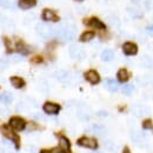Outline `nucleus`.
I'll list each match as a JSON object with an SVG mask.
<instances>
[{"mask_svg":"<svg viewBox=\"0 0 153 153\" xmlns=\"http://www.w3.org/2000/svg\"><path fill=\"white\" fill-rule=\"evenodd\" d=\"M12 101H13V96H12V93H10V92H4V93L0 94V102H1V104L8 105V104H11Z\"/></svg>","mask_w":153,"mask_h":153,"instance_id":"nucleus-15","label":"nucleus"},{"mask_svg":"<svg viewBox=\"0 0 153 153\" xmlns=\"http://www.w3.org/2000/svg\"><path fill=\"white\" fill-rule=\"evenodd\" d=\"M0 153H6V152H5V151H4L2 149H0Z\"/></svg>","mask_w":153,"mask_h":153,"instance_id":"nucleus-42","label":"nucleus"},{"mask_svg":"<svg viewBox=\"0 0 153 153\" xmlns=\"http://www.w3.org/2000/svg\"><path fill=\"white\" fill-rule=\"evenodd\" d=\"M117 76H118V80H119V81L125 82V81H127V80H128V76H130V74H128L127 70L121 68V70H119V71H118V74H117Z\"/></svg>","mask_w":153,"mask_h":153,"instance_id":"nucleus-20","label":"nucleus"},{"mask_svg":"<svg viewBox=\"0 0 153 153\" xmlns=\"http://www.w3.org/2000/svg\"><path fill=\"white\" fill-rule=\"evenodd\" d=\"M146 32H147V34L153 36V25H150V26L146 27Z\"/></svg>","mask_w":153,"mask_h":153,"instance_id":"nucleus-35","label":"nucleus"},{"mask_svg":"<svg viewBox=\"0 0 153 153\" xmlns=\"http://www.w3.org/2000/svg\"><path fill=\"white\" fill-rule=\"evenodd\" d=\"M139 1H141V0H132V2H133V4H138Z\"/></svg>","mask_w":153,"mask_h":153,"instance_id":"nucleus-39","label":"nucleus"},{"mask_svg":"<svg viewBox=\"0 0 153 153\" xmlns=\"http://www.w3.org/2000/svg\"><path fill=\"white\" fill-rule=\"evenodd\" d=\"M1 22H2V27L5 28V30H7V31H12V30H14V21L11 19H8V18H6V17H1Z\"/></svg>","mask_w":153,"mask_h":153,"instance_id":"nucleus-16","label":"nucleus"},{"mask_svg":"<svg viewBox=\"0 0 153 153\" xmlns=\"http://www.w3.org/2000/svg\"><path fill=\"white\" fill-rule=\"evenodd\" d=\"M56 36L62 41H71L76 38V28L72 25H61L56 28Z\"/></svg>","mask_w":153,"mask_h":153,"instance_id":"nucleus-1","label":"nucleus"},{"mask_svg":"<svg viewBox=\"0 0 153 153\" xmlns=\"http://www.w3.org/2000/svg\"><path fill=\"white\" fill-rule=\"evenodd\" d=\"M51 153H64L61 151V149L60 147H57V149H54V150H52V152Z\"/></svg>","mask_w":153,"mask_h":153,"instance_id":"nucleus-38","label":"nucleus"},{"mask_svg":"<svg viewBox=\"0 0 153 153\" xmlns=\"http://www.w3.org/2000/svg\"><path fill=\"white\" fill-rule=\"evenodd\" d=\"M78 145L79 146H82V147H87V149H92V150H96L98 147V143H97L96 139L93 138H87V137H82L78 140Z\"/></svg>","mask_w":153,"mask_h":153,"instance_id":"nucleus-3","label":"nucleus"},{"mask_svg":"<svg viewBox=\"0 0 153 153\" xmlns=\"http://www.w3.org/2000/svg\"><path fill=\"white\" fill-rule=\"evenodd\" d=\"M1 132H2V134H4L5 137H7L10 140L18 143V137L13 133V130H10L7 126H2V127H1Z\"/></svg>","mask_w":153,"mask_h":153,"instance_id":"nucleus-14","label":"nucleus"},{"mask_svg":"<svg viewBox=\"0 0 153 153\" xmlns=\"http://www.w3.org/2000/svg\"><path fill=\"white\" fill-rule=\"evenodd\" d=\"M78 1H82V0H78Z\"/></svg>","mask_w":153,"mask_h":153,"instance_id":"nucleus-43","label":"nucleus"},{"mask_svg":"<svg viewBox=\"0 0 153 153\" xmlns=\"http://www.w3.org/2000/svg\"><path fill=\"white\" fill-rule=\"evenodd\" d=\"M2 144H4L8 150H13V144H12V143H10V141H7V140H2Z\"/></svg>","mask_w":153,"mask_h":153,"instance_id":"nucleus-34","label":"nucleus"},{"mask_svg":"<svg viewBox=\"0 0 153 153\" xmlns=\"http://www.w3.org/2000/svg\"><path fill=\"white\" fill-rule=\"evenodd\" d=\"M91 132L94 133L96 135H99V137H102L106 134V127L104 125H99V124H94L91 126Z\"/></svg>","mask_w":153,"mask_h":153,"instance_id":"nucleus-11","label":"nucleus"},{"mask_svg":"<svg viewBox=\"0 0 153 153\" xmlns=\"http://www.w3.org/2000/svg\"><path fill=\"white\" fill-rule=\"evenodd\" d=\"M121 92L125 94V96H131L134 92V86L131 84H126L121 87Z\"/></svg>","mask_w":153,"mask_h":153,"instance_id":"nucleus-27","label":"nucleus"},{"mask_svg":"<svg viewBox=\"0 0 153 153\" xmlns=\"http://www.w3.org/2000/svg\"><path fill=\"white\" fill-rule=\"evenodd\" d=\"M0 18H1V17H0Z\"/></svg>","mask_w":153,"mask_h":153,"instance_id":"nucleus-45","label":"nucleus"},{"mask_svg":"<svg viewBox=\"0 0 153 153\" xmlns=\"http://www.w3.org/2000/svg\"><path fill=\"white\" fill-rule=\"evenodd\" d=\"M36 31L38 32V34L40 37L45 39L51 38L52 36L56 34V28L53 26H51L50 24L46 22H39L38 25L36 26Z\"/></svg>","mask_w":153,"mask_h":153,"instance_id":"nucleus-2","label":"nucleus"},{"mask_svg":"<svg viewBox=\"0 0 153 153\" xmlns=\"http://www.w3.org/2000/svg\"><path fill=\"white\" fill-rule=\"evenodd\" d=\"M123 51L126 56H134L138 52V46L134 42H125L123 45Z\"/></svg>","mask_w":153,"mask_h":153,"instance_id":"nucleus-7","label":"nucleus"},{"mask_svg":"<svg viewBox=\"0 0 153 153\" xmlns=\"http://www.w3.org/2000/svg\"><path fill=\"white\" fill-rule=\"evenodd\" d=\"M42 19L45 21H54L57 20V17H56V13L51 10H45L42 12Z\"/></svg>","mask_w":153,"mask_h":153,"instance_id":"nucleus-18","label":"nucleus"},{"mask_svg":"<svg viewBox=\"0 0 153 153\" xmlns=\"http://www.w3.org/2000/svg\"><path fill=\"white\" fill-rule=\"evenodd\" d=\"M113 58H114V52H113V50L107 48V50L102 51V53H101V59H102L104 61H111V60H113Z\"/></svg>","mask_w":153,"mask_h":153,"instance_id":"nucleus-19","label":"nucleus"},{"mask_svg":"<svg viewBox=\"0 0 153 153\" xmlns=\"http://www.w3.org/2000/svg\"><path fill=\"white\" fill-rule=\"evenodd\" d=\"M124 153H131V152H130V151H128V150H127V149H126V150H125V151H124Z\"/></svg>","mask_w":153,"mask_h":153,"instance_id":"nucleus-40","label":"nucleus"},{"mask_svg":"<svg viewBox=\"0 0 153 153\" xmlns=\"http://www.w3.org/2000/svg\"><path fill=\"white\" fill-rule=\"evenodd\" d=\"M105 84H106L107 88H108L111 92H117V91H118V88H119V86H118V82L115 81L114 79H107Z\"/></svg>","mask_w":153,"mask_h":153,"instance_id":"nucleus-22","label":"nucleus"},{"mask_svg":"<svg viewBox=\"0 0 153 153\" xmlns=\"http://www.w3.org/2000/svg\"><path fill=\"white\" fill-rule=\"evenodd\" d=\"M93 38H94V33L91 32V31H87V32H84V33L80 36V41L87 42V41H91Z\"/></svg>","mask_w":153,"mask_h":153,"instance_id":"nucleus-25","label":"nucleus"},{"mask_svg":"<svg viewBox=\"0 0 153 153\" xmlns=\"http://www.w3.org/2000/svg\"><path fill=\"white\" fill-rule=\"evenodd\" d=\"M78 114H79V117H80L81 119H84V120H88V119H90V111H88V108H87L86 106L80 107Z\"/></svg>","mask_w":153,"mask_h":153,"instance_id":"nucleus-24","label":"nucleus"},{"mask_svg":"<svg viewBox=\"0 0 153 153\" xmlns=\"http://www.w3.org/2000/svg\"><path fill=\"white\" fill-rule=\"evenodd\" d=\"M146 7L147 8H153V0H147L146 1Z\"/></svg>","mask_w":153,"mask_h":153,"instance_id":"nucleus-36","label":"nucleus"},{"mask_svg":"<svg viewBox=\"0 0 153 153\" xmlns=\"http://www.w3.org/2000/svg\"><path fill=\"white\" fill-rule=\"evenodd\" d=\"M14 0H0V6L5 8H13L14 7Z\"/></svg>","mask_w":153,"mask_h":153,"instance_id":"nucleus-30","label":"nucleus"},{"mask_svg":"<svg viewBox=\"0 0 153 153\" xmlns=\"http://www.w3.org/2000/svg\"><path fill=\"white\" fill-rule=\"evenodd\" d=\"M104 145H105L106 150H108V151H111V152H117V150H118V146L115 145L113 141L107 140V141H105V143H104Z\"/></svg>","mask_w":153,"mask_h":153,"instance_id":"nucleus-29","label":"nucleus"},{"mask_svg":"<svg viewBox=\"0 0 153 153\" xmlns=\"http://www.w3.org/2000/svg\"><path fill=\"white\" fill-rule=\"evenodd\" d=\"M42 108L47 114H57L60 111V106L54 104V102H46Z\"/></svg>","mask_w":153,"mask_h":153,"instance_id":"nucleus-8","label":"nucleus"},{"mask_svg":"<svg viewBox=\"0 0 153 153\" xmlns=\"http://www.w3.org/2000/svg\"><path fill=\"white\" fill-rule=\"evenodd\" d=\"M10 60L12 61V62H20V61H22V56L21 54H12L11 57H10Z\"/></svg>","mask_w":153,"mask_h":153,"instance_id":"nucleus-31","label":"nucleus"},{"mask_svg":"<svg viewBox=\"0 0 153 153\" xmlns=\"http://www.w3.org/2000/svg\"><path fill=\"white\" fill-rule=\"evenodd\" d=\"M71 73L66 70H59L57 73H56V78H57L59 81L61 82H68L71 80Z\"/></svg>","mask_w":153,"mask_h":153,"instance_id":"nucleus-9","label":"nucleus"},{"mask_svg":"<svg viewBox=\"0 0 153 153\" xmlns=\"http://www.w3.org/2000/svg\"><path fill=\"white\" fill-rule=\"evenodd\" d=\"M88 24H90L92 27H96V28H99V30H104V28H105V25H104L99 19H97V18H92V19L90 20Z\"/></svg>","mask_w":153,"mask_h":153,"instance_id":"nucleus-28","label":"nucleus"},{"mask_svg":"<svg viewBox=\"0 0 153 153\" xmlns=\"http://www.w3.org/2000/svg\"><path fill=\"white\" fill-rule=\"evenodd\" d=\"M7 65H8V62H7L6 59H0V71L5 70L7 67Z\"/></svg>","mask_w":153,"mask_h":153,"instance_id":"nucleus-33","label":"nucleus"},{"mask_svg":"<svg viewBox=\"0 0 153 153\" xmlns=\"http://www.w3.org/2000/svg\"><path fill=\"white\" fill-rule=\"evenodd\" d=\"M127 11H128V13H130L133 18H141V17L144 16L143 11H141V10H139L138 7H128V8H127Z\"/></svg>","mask_w":153,"mask_h":153,"instance_id":"nucleus-23","label":"nucleus"},{"mask_svg":"<svg viewBox=\"0 0 153 153\" xmlns=\"http://www.w3.org/2000/svg\"><path fill=\"white\" fill-rule=\"evenodd\" d=\"M141 62H143V66L146 67V68H153V58L149 57V56H145V57L141 58Z\"/></svg>","mask_w":153,"mask_h":153,"instance_id":"nucleus-26","label":"nucleus"},{"mask_svg":"<svg viewBox=\"0 0 153 153\" xmlns=\"http://www.w3.org/2000/svg\"><path fill=\"white\" fill-rule=\"evenodd\" d=\"M59 147L61 149V151L64 153L70 152V150H71V144H70L68 139L65 138V137H60V139H59Z\"/></svg>","mask_w":153,"mask_h":153,"instance_id":"nucleus-12","label":"nucleus"},{"mask_svg":"<svg viewBox=\"0 0 153 153\" xmlns=\"http://www.w3.org/2000/svg\"><path fill=\"white\" fill-rule=\"evenodd\" d=\"M131 137H132V140H133L134 144L141 146V147H146V134L143 133V132H139V131H135V132H132L131 133Z\"/></svg>","mask_w":153,"mask_h":153,"instance_id":"nucleus-4","label":"nucleus"},{"mask_svg":"<svg viewBox=\"0 0 153 153\" xmlns=\"http://www.w3.org/2000/svg\"><path fill=\"white\" fill-rule=\"evenodd\" d=\"M26 126V123L24 119H21L19 117H14L10 120V127L14 131H22Z\"/></svg>","mask_w":153,"mask_h":153,"instance_id":"nucleus-5","label":"nucleus"},{"mask_svg":"<svg viewBox=\"0 0 153 153\" xmlns=\"http://www.w3.org/2000/svg\"><path fill=\"white\" fill-rule=\"evenodd\" d=\"M0 46H1V44H0Z\"/></svg>","mask_w":153,"mask_h":153,"instance_id":"nucleus-44","label":"nucleus"},{"mask_svg":"<svg viewBox=\"0 0 153 153\" xmlns=\"http://www.w3.org/2000/svg\"><path fill=\"white\" fill-rule=\"evenodd\" d=\"M40 153H51V152H48V151H41Z\"/></svg>","mask_w":153,"mask_h":153,"instance_id":"nucleus-41","label":"nucleus"},{"mask_svg":"<svg viewBox=\"0 0 153 153\" xmlns=\"http://www.w3.org/2000/svg\"><path fill=\"white\" fill-rule=\"evenodd\" d=\"M143 127H144L145 130H151V128L153 127L152 121H151V120H145L144 124H143Z\"/></svg>","mask_w":153,"mask_h":153,"instance_id":"nucleus-32","label":"nucleus"},{"mask_svg":"<svg viewBox=\"0 0 153 153\" xmlns=\"http://www.w3.org/2000/svg\"><path fill=\"white\" fill-rule=\"evenodd\" d=\"M36 4H37L36 0H20L19 7L22 10H28V8H32L33 6H36Z\"/></svg>","mask_w":153,"mask_h":153,"instance_id":"nucleus-17","label":"nucleus"},{"mask_svg":"<svg viewBox=\"0 0 153 153\" xmlns=\"http://www.w3.org/2000/svg\"><path fill=\"white\" fill-rule=\"evenodd\" d=\"M5 42H6V46H7V48H8V50H12V48H13V46H12V44H11V41H10L8 39H6V40H5Z\"/></svg>","mask_w":153,"mask_h":153,"instance_id":"nucleus-37","label":"nucleus"},{"mask_svg":"<svg viewBox=\"0 0 153 153\" xmlns=\"http://www.w3.org/2000/svg\"><path fill=\"white\" fill-rule=\"evenodd\" d=\"M85 78H86L87 81H90V82L93 84V85H94V84H98V82L100 81V76H99V74L97 73L96 71H93V70L86 72V73H85Z\"/></svg>","mask_w":153,"mask_h":153,"instance_id":"nucleus-10","label":"nucleus"},{"mask_svg":"<svg viewBox=\"0 0 153 153\" xmlns=\"http://www.w3.org/2000/svg\"><path fill=\"white\" fill-rule=\"evenodd\" d=\"M132 112L137 117H143V115H146L149 113V108L143 106V105H135L132 107Z\"/></svg>","mask_w":153,"mask_h":153,"instance_id":"nucleus-13","label":"nucleus"},{"mask_svg":"<svg viewBox=\"0 0 153 153\" xmlns=\"http://www.w3.org/2000/svg\"><path fill=\"white\" fill-rule=\"evenodd\" d=\"M68 53H70V57L72 59H81L85 54L84 50L78 45H71L68 48Z\"/></svg>","mask_w":153,"mask_h":153,"instance_id":"nucleus-6","label":"nucleus"},{"mask_svg":"<svg viewBox=\"0 0 153 153\" xmlns=\"http://www.w3.org/2000/svg\"><path fill=\"white\" fill-rule=\"evenodd\" d=\"M11 84H12V86L13 87H16V88H21L24 85H25V81L19 78V76H12L11 78Z\"/></svg>","mask_w":153,"mask_h":153,"instance_id":"nucleus-21","label":"nucleus"}]
</instances>
